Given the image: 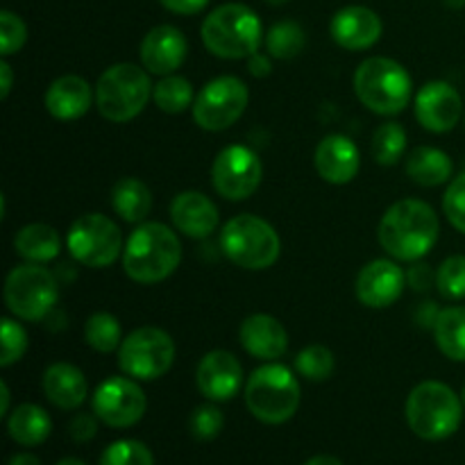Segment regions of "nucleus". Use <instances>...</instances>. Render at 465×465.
<instances>
[{
	"instance_id": "obj_11",
	"label": "nucleus",
	"mask_w": 465,
	"mask_h": 465,
	"mask_svg": "<svg viewBox=\"0 0 465 465\" xmlns=\"http://www.w3.org/2000/svg\"><path fill=\"white\" fill-rule=\"evenodd\" d=\"M71 257L86 268H104L123 252L121 227L104 213H84L71 225L66 236Z\"/></svg>"
},
{
	"instance_id": "obj_47",
	"label": "nucleus",
	"mask_w": 465,
	"mask_h": 465,
	"mask_svg": "<svg viewBox=\"0 0 465 465\" xmlns=\"http://www.w3.org/2000/svg\"><path fill=\"white\" fill-rule=\"evenodd\" d=\"M7 465H41V461L35 457V454L23 452V454H14V457L9 459Z\"/></svg>"
},
{
	"instance_id": "obj_46",
	"label": "nucleus",
	"mask_w": 465,
	"mask_h": 465,
	"mask_svg": "<svg viewBox=\"0 0 465 465\" xmlns=\"http://www.w3.org/2000/svg\"><path fill=\"white\" fill-rule=\"evenodd\" d=\"M14 84V73L7 62H0V98H7Z\"/></svg>"
},
{
	"instance_id": "obj_9",
	"label": "nucleus",
	"mask_w": 465,
	"mask_h": 465,
	"mask_svg": "<svg viewBox=\"0 0 465 465\" xmlns=\"http://www.w3.org/2000/svg\"><path fill=\"white\" fill-rule=\"evenodd\" d=\"M5 304L16 318L27 322L44 321L59 298L57 280L41 263H21L5 280Z\"/></svg>"
},
{
	"instance_id": "obj_36",
	"label": "nucleus",
	"mask_w": 465,
	"mask_h": 465,
	"mask_svg": "<svg viewBox=\"0 0 465 465\" xmlns=\"http://www.w3.org/2000/svg\"><path fill=\"white\" fill-rule=\"evenodd\" d=\"M436 289L448 300L465 298V257L452 254L436 271Z\"/></svg>"
},
{
	"instance_id": "obj_53",
	"label": "nucleus",
	"mask_w": 465,
	"mask_h": 465,
	"mask_svg": "<svg viewBox=\"0 0 465 465\" xmlns=\"http://www.w3.org/2000/svg\"><path fill=\"white\" fill-rule=\"evenodd\" d=\"M461 400H463V407H465V389H463V393H461Z\"/></svg>"
},
{
	"instance_id": "obj_3",
	"label": "nucleus",
	"mask_w": 465,
	"mask_h": 465,
	"mask_svg": "<svg viewBox=\"0 0 465 465\" xmlns=\"http://www.w3.org/2000/svg\"><path fill=\"white\" fill-rule=\"evenodd\" d=\"M203 44L213 57L248 59L263 39L262 21L243 3H225L203 21Z\"/></svg>"
},
{
	"instance_id": "obj_32",
	"label": "nucleus",
	"mask_w": 465,
	"mask_h": 465,
	"mask_svg": "<svg viewBox=\"0 0 465 465\" xmlns=\"http://www.w3.org/2000/svg\"><path fill=\"white\" fill-rule=\"evenodd\" d=\"M84 341L95 352L109 354L123 343V327L116 316L107 312H98L89 316L84 325Z\"/></svg>"
},
{
	"instance_id": "obj_25",
	"label": "nucleus",
	"mask_w": 465,
	"mask_h": 465,
	"mask_svg": "<svg viewBox=\"0 0 465 465\" xmlns=\"http://www.w3.org/2000/svg\"><path fill=\"white\" fill-rule=\"evenodd\" d=\"M7 431L14 443L23 445V448H36V445L45 443V439L50 436L53 420L45 409L36 407V404H21L9 413Z\"/></svg>"
},
{
	"instance_id": "obj_37",
	"label": "nucleus",
	"mask_w": 465,
	"mask_h": 465,
	"mask_svg": "<svg viewBox=\"0 0 465 465\" xmlns=\"http://www.w3.org/2000/svg\"><path fill=\"white\" fill-rule=\"evenodd\" d=\"M225 425V416H223L221 409L216 404H203V407H195L193 413L189 418V430L191 436L195 440H213L223 431Z\"/></svg>"
},
{
	"instance_id": "obj_13",
	"label": "nucleus",
	"mask_w": 465,
	"mask_h": 465,
	"mask_svg": "<svg viewBox=\"0 0 465 465\" xmlns=\"http://www.w3.org/2000/svg\"><path fill=\"white\" fill-rule=\"evenodd\" d=\"M263 177L262 159L248 145H227L216 154L212 166V184L225 200H248Z\"/></svg>"
},
{
	"instance_id": "obj_41",
	"label": "nucleus",
	"mask_w": 465,
	"mask_h": 465,
	"mask_svg": "<svg viewBox=\"0 0 465 465\" xmlns=\"http://www.w3.org/2000/svg\"><path fill=\"white\" fill-rule=\"evenodd\" d=\"M98 420L95 413H77L71 422H68V434L75 443H89L95 434H98Z\"/></svg>"
},
{
	"instance_id": "obj_5",
	"label": "nucleus",
	"mask_w": 465,
	"mask_h": 465,
	"mask_svg": "<svg viewBox=\"0 0 465 465\" xmlns=\"http://www.w3.org/2000/svg\"><path fill=\"white\" fill-rule=\"evenodd\" d=\"M300 398L302 391L291 368L275 361L257 368L245 384V407L263 425L289 422L298 411Z\"/></svg>"
},
{
	"instance_id": "obj_15",
	"label": "nucleus",
	"mask_w": 465,
	"mask_h": 465,
	"mask_svg": "<svg viewBox=\"0 0 465 465\" xmlns=\"http://www.w3.org/2000/svg\"><path fill=\"white\" fill-rule=\"evenodd\" d=\"M463 116V103L459 91L450 82L431 80L418 91L416 118L425 130L443 134L454 130Z\"/></svg>"
},
{
	"instance_id": "obj_39",
	"label": "nucleus",
	"mask_w": 465,
	"mask_h": 465,
	"mask_svg": "<svg viewBox=\"0 0 465 465\" xmlns=\"http://www.w3.org/2000/svg\"><path fill=\"white\" fill-rule=\"evenodd\" d=\"M3 354H0V366L9 368L12 363L21 361L27 350V334L16 321L3 318Z\"/></svg>"
},
{
	"instance_id": "obj_21",
	"label": "nucleus",
	"mask_w": 465,
	"mask_h": 465,
	"mask_svg": "<svg viewBox=\"0 0 465 465\" xmlns=\"http://www.w3.org/2000/svg\"><path fill=\"white\" fill-rule=\"evenodd\" d=\"M241 345L254 359L275 361L282 359L289 350V334L277 318L268 313H252L241 322L239 330Z\"/></svg>"
},
{
	"instance_id": "obj_24",
	"label": "nucleus",
	"mask_w": 465,
	"mask_h": 465,
	"mask_svg": "<svg viewBox=\"0 0 465 465\" xmlns=\"http://www.w3.org/2000/svg\"><path fill=\"white\" fill-rule=\"evenodd\" d=\"M44 393L50 404L62 411H73L84 404L86 395H89V384L80 368L66 361H57L45 368Z\"/></svg>"
},
{
	"instance_id": "obj_22",
	"label": "nucleus",
	"mask_w": 465,
	"mask_h": 465,
	"mask_svg": "<svg viewBox=\"0 0 465 465\" xmlns=\"http://www.w3.org/2000/svg\"><path fill=\"white\" fill-rule=\"evenodd\" d=\"M171 218L177 232L189 239H207L216 232L221 213L218 207L200 191H184L177 193L171 204Z\"/></svg>"
},
{
	"instance_id": "obj_51",
	"label": "nucleus",
	"mask_w": 465,
	"mask_h": 465,
	"mask_svg": "<svg viewBox=\"0 0 465 465\" xmlns=\"http://www.w3.org/2000/svg\"><path fill=\"white\" fill-rule=\"evenodd\" d=\"M445 5L452 9H461V7H465V0H445Z\"/></svg>"
},
{
	"instance_id": "obj_42",
	"label": "nucleus",
	"mask_w": 465,
	"mask_h": 465,
	"mask_svg": "<svg viewBox=\"0 0 465 465\" xmlns=\"http://www.w3.org/2000/svg\"><path fill=\"white\" fill-rule=\"evenodd\" d=\"M407 284L411 286L413 291L425 293V291L431 289V284H436V272L431 271V266H427V263H416V266L407 272Z\"/></svg>"
},
{
	"instance_id": "obj_44",
	"label": "nucleus",
	"mask_w": 465,
	"mask_h": 465,
	"mask_svg": "<svg viewBox=\"0 0 465 465\" xmlns=\"http://www.w3.org/2000/svg\"><path fill=\"white\" fill-rule=\"evenodd\" d=\"M248 71L250 75L254 77H268L272 71V64L271 59H268V54H262V53H254L248 57Z\"/></svg>"
},
{
	"instance_id": "obj_14",
	"label": "nucleus",
	"mask_w": 465,
	"mask_h": 465,
	"mask_svg": "<svg viewBox=\"0 0 465 465\" xmlns=\"http://www.w3.org/2000/svg\"><path fill=\"white\" fill-rule=\"evenodd\" d=\"M91 407L100 422L112 430H127L145 416L148 398L132 377H109L95 389Z\"/></svg>"
},
{
	"instance_id": "obj_23",
	"label": "nucleus",
	"mask_w": 465,
	"mask_h": 465,
	"mask_svg": "<svg viewBox=\"0 0 465 465\" xmlns=\"http://www.w3.org/2000/svg\"><path fill=\"white\" fill-rule=\"evenodd\" d=\"M95 91L80 75H62L45 91V109L57 121H77L91 109Z\"/></svg>"
},
{
	"instance_id": "obj_30",
	"label": "nucleus",
	"mask_w": 465,
	"mask_h": 465,
	"mask_svg": "<svg viewBox=\"0 0 465 465\" xmlns=\"http://www.w3.org/2000/svg\"><path fill=\"white\" fill-rule=\"evenodd\" d=\"M263 44L271 57L275 59H293L307 45V35H304L302 25L295 21H280L266 32L263 36Z\"/></svg>"
},
{
	"instance_id": "obj_16",
	"label": "nucleus",
	"mask_w": 465,
	"mask_h": 465,
	"mask_svg": "<svg viewBox=\"0 0 465 465\" xmlns=\"http://www.w3.org/2000/svg\"><path fill=\"white\" fill-rule=\"evenodd\" d=\"M407 284V272L391 259H375L359 271L357 291L359 302L371 309H386L395 304Z\"/></svg>"
},
{
	"instance_id": "obj_43",
	"label": "nucleus",
	"mask_w": 465,
	"mask_h": 465,
	"mask_svg": "<svg viewBox=\"0 0 465 465\" xmlns=\"http://www.w3.org/2000/svg\"><path fill=\"white\" fill-rule=\"evenodd\" d=\"M168 12L180 14V16H193L200 14L209 5V0H159Z\"/></svg>"
},
{
	"instance_id": "obj_28",
	"label": "nucleus",
	"mask_w": 465,
	"mask_h": 465,
	"mask_svg": "<svg viewBox=\"0 0 465 465\" xmlns=\"http://www.w3.org/2000/svg\"><path fill=\"white\" fill-rule=\"evenodd\" d=\"M14 248L23 259L32 263H48L57 259L62 241L54 227L44 225V223H32L25 225L14 239Z\"/></svg>"
},
{
	"instance_id": "obj_31",
	"label": "nucleus",
	"mask_w": 465,
	"mask_h": 465,
	"mask_svg": "<svg viewBox=\"0 0 465 465\" xmlns=\"http://www.w3.org/2000/svg\"><path fill=\"white\" fill-rule=\"evenodd\" d=\"M154 104L166 114H182L184 109L193 107L195 94L193 84L182 75H166L154 84L153 89Z\"/></svg>"
},
{
	"instance_id": "obj_48",
	"label": "nucleus",
	"mask_w": 465,
	"mask_h": 465,
	"mask_svg": "<svg viewBox=\"0 0 465 465\" xmlns=\"http://www.w3.org/2000/svg\"><path fill=\"white\" fill-rule=\"evenodd\" d=\"M304 465H343V463H341V459L331 457V454H316V457L309 459Z\"/></svg>"
},
{
	"instance_id": "obj_10",
	"label": "nucleus",
	"mask_w": 465,
	"mask_h": 465,
	"mask_svg": "<svg viewBox=\"0 0 465 465\" xmlns=\"http://www.w3.org/2000/svg\"><path fill=\"white\" fill-rule=\"evenodd\" d=\"M175 361V343L159 327H139L118 348V366L127 377L154 381L166 375Z\"/></svg>"
},
{
	"instance_id": "obj_50",
	"label": "nucleus",
	"mask_w": 465,
	"mask_h": 465,
	"mask_svg": "<svg viewBox=\"0 0 465 465\" xmlns=\"http://www.w3.org/2000/svg\"><path fill=\"white\" fill-rule=\"evenodd\" d=\"M57 465H86V463L80 461V459L66 457V459H62V461H57Z\"/></svg>"
},
{
	"instance_id": "obj_1",
	"label": "nucleus",
	"mask_w": 465,
	"mask_h": 465,
	"mask_svg": "<svg viewBox=\"0 0 465 465\" xmlns=\"http://www.w3.org/2000/svg\"><path fill=\"white\" fill-rule=\"evenodd\" d=\"M439 216L425 200L407 198L384 213L377 230L380 245L398 262H420L439 241Z\"/></svg>"
},
{
	"instance_id": "obj_33",
	"label": "nucleus",
	"mask_w": 465,
	"mask_h": 465,
	"mask_svg": "<svg viewBox=\"0 0 465 465\" xmlns=\"http://www.w3.org/2000/svg\"><path fill=\"white\" fill-rule=\"evenodd\" d=\"M407 150V132L400 123H381L372 136V157L381 166H395Z\"/></svg>"
},
{
	"instance_id": "obj_34",
	"label": "nucleus",
	"mask_w": 465,
	"mask_h": 465,
	"mask_svg": "<svg viewBox=\"0 0 465 465\" xmlns=\"http://www.w3.org/2000/svg\"><path fill=\"white\" fill-rule=\"evenodd\" d=\"M295 371L309 381H325L334 372V354L325 345H309L295 357Z\"/></svg>"
},
{
	"instance_id": "obj_2",
	"label": "nucleus",
	"mask_w": 465,
	"mask_h": 465,
	"mask_svg": "<svg viewBox=\"0 0 465 465\" xmlns=\"http://www.w3.org/2000/svg\"><path fill=\"white\" fill-rule=\"evenodd\" d=\"M182 262V243L171 227L141 223L123 248V268L132 282L157 284L171 277Z\"/></svg>"
},
{
	"instance_id": "obj_27",
	"label": "nucleus",
	"mask_w": 465,
	"mask_h": 465,
	"mask_svg": "<svg viewBox=\"0 0 465 465\" xmlns=\"http://www.w3.org/2000/svg\"><path fill=\"white\" fill-rule=\"evenodd\" d=\"M112 207L125 223L141 225L153 209V195L141 180L123 177L112 189Z\"/></svg>"
},
{
	"instance_id": "obj_40",
	"label": "nucleus",
	"mask_w": 465,
	"mask_h": 465,
	"mask_svg": "<svg viewBox=\"0 0 465 465\" xmlns=\"http://www.w3.org/2000/svg\"><path fill=\"white\" fill-rule=\"evenodd\" d=\"M443 212L454 230L465 234V173L450 182L448 191L443 195Z\"/></svg>"
},
{
	"instance_id": "obj_45",
	"label": "nucleus",
	"mask_w": 465,
	"mask_h": 465,
	"mask_svg": "<svg viewBox=\"0 0 465 465\" xmlns=\"http://www.w3.org/2000/svg\"><path fill=\"white\" fill-rule=\"evenodd\" d=\"M439 307L434 302H422L416 312V322L420 327H431L434 330L436 321H439Z\"/></svg>"
},
{
	"instance_id": "obj_38",
	"label": "nucleus",
	"mask_w": 465,
	"mask_h": 465,
	"mask_svg": "<svg viewBox=\"0 0 465 465\" xmlns=\"http://www.w3.org/2000/svg\"><path fill=\"white\" fill-rule=\"evenodd\" d=\"M27 39V27L23 23L21 16H16L14 12L5 9L0 12V54L9 57V54H16L18 50L25 45Z\"/></svg>"
},
{
	"instance_id": "obj_29",
	"label": "nucleus",
	"mask_w": 465,
	"mask_h": 465,
	"mask_svg": "<svg viewBox=\"0 0 465 465\" xmlns=\"http://www.w3.org/2000/svg\"><path fill=\"white\" fill-rule=\"evenodd\" d=\"M434 339L450 361H465V307H448L439 313Z\"/></svg>"
},
{
	"instance_id": "obj_7",
	"label": "nucleus",
	"mask_w": 465,
	"mask_h": 465,
	"mask_svg": "<svg viewBox=\"0 0 465 465\" xmlns=\"http://www.w3.org/2000/svg\"><path fill=\"white\" fill-rule=\"evenodd\" d=\"M221 250L239 268L266 271L280 259L282 241L271 223L252 213H241L223 225Z\"/></svg>"
},
{
	"instance_id": "obj_6",
	"label": "nucleus",
	"mask_w": 465,
	"mask_h": 465,
	"mask_svg": "<svg viewBox=\"0 0 465 465\" xmlns=\"http://www.w3.org/2000/svg\"><path fill=\"white\" fill-rule=\"evenodd\" d=\"M354 94L371 112L395 116L404 112L413 95L407 68L391 57H368L354 73Z\"/></svg>"
},
{
	"instance_id": "obj_12",
	"label": "nucleus",
	"mask_w": 465,
	"mask_h": 465,
	"mask_svg": "<svg viewBox=\"0 0 465 465\" xmlns=\"http://www.w3.org/2000/svg\"><path fill=\"white\" fill-rule=\"evenodd\" d=\"M250 91L243 80L234 75L213 77L203 86L193 103L195 125L207 132H223L234 125L248 107Z\"/></svg>"
},
{
	"instance_id": "obj_19",
	"label": "nucleus",
	"mask_w": 465,
	"mask_h": 465,
	"mask_svg": "<svg viewBox=\"0 0 465 465\" xmlns=\"http://www.w3.org/2000/svg\"><path fill=\"white\" fill-rule=\"evenodd\" d=\"M141 64L153 75H173L186 59V36L175 25H157L141 41Z\"/></svg>"
},
{
	"instance_id": "obj_18",
	"label": "nucleus",
	"mask_w": 465,
	"mask_h": 465,
	"mask_svg": "<svg viewBox=\"0 0 465 465\" xmlns=\"http://www.w3.org/2000/svg\"><path fill=\"white\" fill-rule=\"evenodd\" d=\"M331 39L345 50H368L381 39L384 23L372 12L371 7L363 5H350V7L339 9L331 18Z\"/></svg>"
},
{
	"instance_id": "obj_26",
	"label": "nucleus",
	"mask_w": 465,
	"mask_h": 465,
	"mask_svg": "<svg viewBox=\"0 0 465 465\" xmlns=\"http://www.w3.org/2000/svg\"><path fill=\"white\" fill-rule=\"evenodd\" d=\"M452 171L454 166L450 154L439 148H431V145H420L407 159V175L411 177V182L427 186V189L450 182Z\"/></svg>"
},
{
	"instance_id": "obj_17",
	"label": "nucleus",
	"mask_w": 465,
	"mask_h": 465,
	"mask_svg": "<svg viewBox=\"0 0 465 465\" xmlns=\"http://www.w3.org/2000/svg\"><path fill=\"white\" fill-rule=\"evenodd\" d=\"M243 384V368L227 350H212L204 354L195 371V386L209 402H227Z\"/></svg>"
},
{
	"instance_id": "obj_49",
	"label": "nucleus",
	"mask_w": 465,
	"mask_h": 465,
	"mask_svg": "<svg viewBox=\"0 0 465 465\" xmlns=\"http://www.w3.org/2000/svg\"><path fill=\"white\" fill-rule=\"evenodd\" d=\"M0 395H3V404H0V416H7V413H9V400H12V395H9L7 381H0Z\"/></svg>"
},
{
	"instance_id": "obj_20",
	"label": "nucleus",
	"mask_w": 465,
	"mask_h": 465,
	"mask_svg": "<svg viewBox=\"0 0 465 465\" xmlns=\"http://www.w3.org/2000/svg\"><path fill=\"white\" fill-rule=\"evenodd\" d=\"M361 154L357 143L343 134H327L316 148V171L330 184H348L359 175Z\"/></svg>"
},
{
	"instance_id": "obj_4",
	"label": "nucleus",
	"mask_w": 465,
	"mask_h": 465,
	"mask_svg": "<svg viewBox=\"0 0 465 465\" xmlns=\"http://www.w3.org/2000/svg\"><path fill=\"white\" fill-rule=\"evenodd\" d=\"M463 409V400L448 384L420 381L407 398V422L418 439L439 443L457 434Z\"/></svg>"
},
{
	"instance_id": "obj_52",
	"label": "nucleus",
	"mask_w": 465,
	"mask_h": 465,
	"mask_svg": "<svg viewBox=\"0 0 465 465\" xmlns=\"http://www.w3.org/2000/svg\"><path fill=\"white\" fill-rule=\"evenodd\" d=\"M268 5H275V7H280V5H286L289 3V0H266Z\"/></svg>"
},
{
	"instance_id": "obj_54",
	"label": "nucleus",
	"mask_w": 465,
	"mask_h": 465,
	"mask_svg": "<svg viewBox=\"0 0 465 465\" xmlns=\"http://www.w3.org/2000/svg\"><path fill=\"white\" fill-rule=\"evenodd\" d=\"M463 116H465V114H463Z\"/></svg>"
},
{
	"instance_id": "obj_8",
	"label": "nucleus",
	"mask_w": 465,
	"mask_h": 465,
	"mask_svg": "<svg viewBox=\"0 0 465 465\" xmlns=\"http://www.w3.org/2000/svg\"><path fill=\"white\" fill-rule=\"evenodd\" d=\"M153 95L148 71L136 64H114L95 84V107L112 123H127L139 116Z\"/></svg>"
},
{
	"instance_id": "obj_35",
	"label": "nucleus",
	"mask_w": 465,
	"mask_h": 465,
	"mask_svg": "<svg viewBox=\"0 0 465 465\" xmlns=\"http://www.w3.org/2000/svg\"><path fill=\"white\" fill-rule=\"evenodd\" d=\"M100 465H154V457L148 445L125 439L104 448Z\"/></svg>"
}]
</instances>
